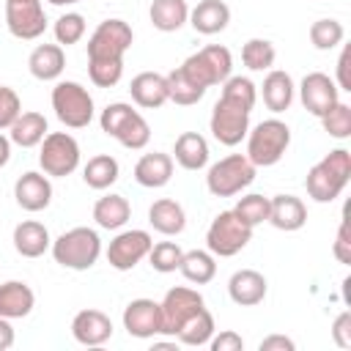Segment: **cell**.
<instances>
[{
	"label": "cell",
	"instance_id": "cell-1",
	"mask_svg": "<svg viewBox=\"0 0 351 351\" xmlns=\"http://www.w3.org/2000/svg\"><path fill=\"white\" fill-rule=\"evenodd\" d=\"M134 33L123 19H104L88 38V77L96 88H112L123 77V55Z\"/></svg>",
	"mask_w": 351,
	"mask_h": 351
},
{
	"label": "cell",
	"instance_id": "cell-2",
	"mask_svg": "<svg viewBox=\"0 0 351 351\" xmlns=\"http://www.w3.org/2000/svg\"><path fill=\"white\" fill-rule=\"evenodd\" d=\"M255 99H258V88L250 77H228L222 82V96L217 99L208 121L217 143L233 148L247 137Z\"/></svg>",
	"mask_w": 351,
	"mask_h": 351
},
{
	"label": "cell",
	"instance_id": "cell-3",
	"mask_svg": "<svg viewBox=\"0 0 351 351\" xmlns=\"http://www.w3.org/2000/svg\"><path fill=\"white\" fill-rule=\"evenodd\" d=\"M348 178H351V151L335 148L307 170L304 186L315 203H332L335 197H340Z\"/></svg>",
	"mask_w": 351,
	"mask_h": 351
},
{
	"label": "cell",
	"instance_id": "cell-4",
	"mask_svg": "<svg viewBox=\"0 0 351 351\" xmlns=\"http://www.w3.org/2000/svg\"><path fill=\"white\" fill-rule=\"evenodd\" d=\"M99 123H101V132L104 134L115 137L123 148H132V151L145 148L148 140H151L148 121L137 110H132V104H126V101L107 104L101 110V115H99Z\"/></svg>",
	"mask_w": 351,
	"mask_h": 351
},
{
	"label": "cell",
	"instance_id": "cell-5",
	"mask_svg": "<svg viewBox=\"0 0 351 351\" xmlns=\"http://www.w3.org/2000/svg\"><path fill=\"white\" fill-rule=\"evenodd\" d=\"M52 258L55 263H60L63 269L71 271H85L90 269L99 255H101V239L93 228H71L66 233H60L52 241Z\"/></svg>",
	"mask_w": 351,
	"mask_h": 351
},
{
	"label": "cell",
	"instance_id": "cell-6",
	"mask_svg": "<svg viewBox=\"0 0 351 351\" xmlns=\"http://www.w3.org/2000/svg\"><path fill=\"white\" fill-rule=\"evenodd\" d=\"M291 145V129L280 118L261 121L255 129L247 132V159L255 167H271L282 159Z\"/></svg>",
	"mask_w": 351,
	"mask_h": 351
},
{
	"label": "cell",
	"instance_id": "cell-7",
	"mask_svg": "<svg viewBox=\"0 0 351 351\" xmlns=\"http://www.w3.org/2000/svg\"><path fill=\"white\" fill-rule=\"evenodd\" d=\"M230 69H233V58L230 49L222 44H208L181 63V71L203 90H208L211 85H222L230 77Z\"/></svg>",
	"mask_w": 351,
	"mask_h": 351
},
{
	"label": "cell",
	"instance_id": "cell-8",
	"mask_svg": "<svg viewBox=\"0 0 351 351\" xmlns=\"http://www.w3.org/2000/svg\"><path fill=\"white\" fill-rule=\"evenodd\" d=\"M250 239H252V228L233 208L219 211L206 230V247L214 258H233L250 244Z\"/></svg>",
	"mask_w": 351,
	"mask_h": 351
},
{
	"label": "cell",
	"instance_id": "cell-9",
	"mask_svg": "<svg viewBox=\"0 0 351 351\" xmlns=\"http://www.w3.org/2000/svg\"><path fill=\"white\" fill-rule=\"evenodd\" d=\"M52 110L69 129H85L93 121V96L74 80H60L52 88Z\"/></svg>",
	"mask_w": 351,
	"mask_h": 351
},
{
	"label": "cell",
	"instance_id": "cell-10",
	"mask_svg": "<svg viewBox=\"0 0 351 351\" xmlns=\"http://www.w3.org/2000/svg\"><path fill=\"white\" fill-rule=\"evenodd\" d=\"M255 170L258 167L247 159V154H230L208 167L206 186L214 197H233L255 181Z\"/></svg>",
	"mask_w": 351,
	"mask_h": 351
},
{
	"label": "cell",
	"instance_id": "cell-11",
	"mask_svg": "<svg viewBox=\"0 0 351 351\" xmlns=\"http://www.w3.org/2000/svg\"><path fill=\"white\" fill-rule=\"evenodd\" d=\"M38 165L49 178H66L80 165V143L69 132H47L38 151Z\"/></svg>",
	"mask_w": 351,
	"mask_h": 351
},
{
	"label": "cell",
	"instance_id": "cell-12",
	"mask_svg": "<svg viewBox=\"0 0 351 351\" xmlns=\"http://www.w3.org/2000/svg\"><path fill=\"white\" fill-rule=\"evenodd\" d=\"M203 307H206V302H203V296L195 288H186V285L170 288L165 293V299L159 302V310H162V335L176 337V332L184 326V321L192 318Z\"/></svg>",
	"mask_w": 351,
	"mask_h": 351
},
{
	"label": "cell",
	"instance_id": "cell-13",
	"mask_svg": "<svg viewBox=\"0 0 351 351\" xmlns=\"http://www.w3.org/2000/svg\"><path fill=\"white\" fill-rule=\"evenodd\" d=\"M5 27L19 41H33L47 30L41 0H5Z\"/></svg>",
	"mask_w": 351,
	"mask_h": 351
},
{
	"label": "cell",
	"instance_id": "cell-14",
	"mask_svg": "<svg viewBox=\"0 0 351 351\" xmlns=\"http://www.w3.org/2000/svg\"><path fill=\"white\" fill-rule=\"evenodd\" d=\"M151 247H154V239H151L148 230H123V233H118V236L110 241V247H107V261H110V266H112L115 271H129V269H134L143 258H148Z\"/></svg>",
	"mask_w": 351,
	"mask_h": 351
},
{
	"label": "cell",
	"instance_id": "cell-15",
	"mask_svg": "<svg viewBox=\"0 0 351 351\" xmlns=\"http://www.w3.org/2000/svg\"><path fill=\"white\" fill-rule=\"evenodd\" d=\"M337 93H340V90H337L335 80H332L329 74H324V71H310V74L302 80V85H299V99H302L304 110L313 112L315 118H321L324 112H329V110L340 101Z\"/></svg>",
	"mask_w": 351,
	"mask_h": 351
},
{
	"label": "cell",
	"instance_id": "cell-16",
	"mask_svg": "<svg viewBox=\"0 0 351 351\" xmlns=\"http://www.w3.org/2000/svg\"><path fill=\"white\" fill-rule=\"evenodd\" d=\"M123 329L137 340H148V337L162 335L159 302H154V299H132L123 307Z\"/></svg>",
	"mask_w": 351,
	"mask_h": 351
},
{
	"label": "cell",
	"instance_id": "cell-17",
	"mask_svg": "<svg viewBox=\"0 0 351 351\" xmlns=\"http://www.w3.org/2000/svg\"><path fill=\"white\" fill-rule=\"evenodd\" d=\"M14 197H16V206L36 214V211H44L49 203H52V184H49V176L47 173H38V170H27L16 178L14 184Z\"/></svg>",
	"mask_w": 351,
	"mask_h": 351
},
{
	"label": "cell",
	"instance_id": "cell-18",
	"mask_svg": "<svg viewBox=\"0 0 351 351\" xmlns=\"http://www.w3.org/2000/svg\"><path fill=\"white\" fill-rule=\"evenodd\" d=\"M71 337L80 346H104L112 337V321L101 310H80L71 318Z\"/></svg>",
	"mask_w": 351,
	"mask_h": 351
},
{
	"label": "cell",
	"instance_id": "cell-19",
	"mask_svg": "<svg viewBox=\"0 0 351 351\" xmlns=\"http://www.w3.org/2000/svg\"><path fill=\"white\" fill-rule=\"evenodd\" d=\"M277 230L293 233L299 228H304L307 222V208L296 195H274L269 197V219Z\"/></svg>",
	"mask_w": 351,
	"mask_h": 351
},
{
	"label": "cell",
	"instance_id": "cell-20",
	"mask_svg": "<svg viewBox=\"0 0 351 351\" xmlns=\"http://www.w3.org/2000/svg\"><path fill=\"white\" fill-rule=\"evenodd\" d=\"M228 296L239 307H255L266 299V277L255 269H239L228 280Z\"/></svg>",
	"mask_w": 351,
	"mask_h": 351
},
{
	"label": "cell",
	"instance_id": "cell-21",
	"mask_svg": "<svg viewBox=\"0 0 351 351\" xmlns=\"http://www.w3.org/2000/svg\"><path fill=\"white\" fill-rule=\"evenodd\" d=\"M129 93L132 101L143 110H156L167 101V77L156 74V71H140L132 82H129Z\"/></svg>",
	"mask_w": 351,
	"mask_h": 351
},
{
	"label": "cell",
	"instance_id": "cell-22",
	"mask_svg": "<svg viewBox=\"0 0 351 351\" xmlns=\"http://www.w3.org/2000/svg\"><path fill=\"white\" fill-rule=\"evenodd\" d=\"M36 307V293L22 280H8L0 285V318H25Z\"/></svg>",
	"mask_w": 351,
	"mask_h": 351
},
{
	"label": "cell",
	"instance_id": "cell-23",
	"mask_svg": "<svg viewBox=\"0 0 351 351\" xmlns=\"http://www.w3.org/2000/svg\"><path fill=\"white\" fill-rule=\"evenodd\" d=\"M173 178V156L154 151V154H143L134 165V181L145 189H159Z\"/></svg>",
	"mask_w": 351,
	"mask_h": 351
},
{
	"label": "cell",
	"instance_id": "cell-24",
	"mask_svg": "<svg viewBox=\"0 0 351 351\" xmlns=\"http://www.w3.org/2000/svg\"><path fill=\"white\" fill-rule=\"evenodd\" d=\"M230 22V8L225 0H200L192 11H189V25L200 33V36H214L222 33Z\"/></svg>",
	"mask_w": 351,
	"mask_h": 351
},
{
	"label": "cell",
	"instance_id": "cell-25",
	"mask_svg": "<svg viewBox=\"0 0 351 351\" xmlns=\"http://www.w3.org/2000/svg\"><path fill=\"white\" fill-rule=\"evenodd\" d=\"M27 69L41 82L58 80L63 74V69H66V52H63V47L60 44H38L30 52V58H27Z\"/></svg>",
	"mask_w": 351,
	"mask_h": 351
},
{
	"label": "cell",
	"instance_id": "cell-26",
	"mask_svg": "<svg viewBox=\"0 0 351 351\" xmlns=\"http://www.w3.org/2000/svg\"><path fill=\"white\" fill-rule=\"evenodd\" d=\"M49 247H52V239H49L47 225L36 219H25L14 228V250L22 258H41Z\"/></svg>",
	"mask_w": 351,
	"mask_h": 351
},
{
	"label": "cell",
	"instance_id": "cell-27",
	"mask_svg": "<svg viewBox=\"0 0 351 351\" xmlns=\"http://www.w3.org/2000/svg\"><path fill=\"white\" fill-rule=\"evenodd\" d=\"M148 222L162 236H178L186 228V214H184L181 203H176L170 197H159L148 208Z\"/></svg>",
	"mask_w": 351,
	"mask_h": 351
},
{
	"label": "cell",
	"instance_id": "cell-28",
	"mask_svg": "<svg viewBox=\"0 0 351 351\" xmlns=\"http://www.w3.org/2000/svg\"><path fill=\"white\" fill-rule=\"evenodd\" d=\"M148 19L162 33H176L189 22L186 0H154L148 8Z\"/></svg>",
	"mask_w": 351,
	"mask_h": 351
},
{
	"label": "cell",
	"instance_id": "cell-29",
	"mask_svg": "<svg viewBox=\"0 0 351 351\" xmlns=\"http://www.w3.org/2000/svg\"><path fill=\"white\" fill-rule=\"evenodd\" d=\"M47 137V118L41 112H19L8 126V140L19 148H36Z\"/></svg>",
	"mask_w": 351,
	"mask_h": 351
},
{
	"label": "cell",
	"instance_id": "cell-30",
	"mask_svg": "<svg viewBox=\"0 0 351 351\" xmlns=\"http://www.w3.org/2000/svg\"><path fill=\"white\" fill-rule=\"evenodd\" d=\"M173 156L184 170H200L208 162V143L203 134L197 132H184L176 137L173 145Z\"/></svg>",
	"mask_w": 351,
	"mask_h": 351
},
{
	"label": "cell",
	"instance_id": "cell-31",
	"mask_svg": "<svg viewBox=\"0 0 351 351\" xmlns=\"http://www.w3.org/2000/svg\"><path fill=\"white\" fill-rule=\"evenodd\" d=\"M129 217H132V206H129V200L123 197V195H104V197H99L96 200V206H93V219H96V225L99 228H104V230H118V228H123L126 222H129Z\"/></svg>",
	"mask_w": 351,
	"mask_h": 351
},
{
	"label": "cell",
	"instance_id": "cell-32",
	"mask_svg": "<svg viewBox=\"0 0 351 351\" xmlns=\"http://www.w3.org/2000/svg\"><path fill=\"white\" fill-rule=\"evenodd\" d=\"M293 101V80L288 71L271 69L263 80V104L271 112H285Z\"/></svg>",
	"mask_w": 351,
	"mask_h": 351
},
{
	"label": "cell",
	"instance_id": "cell-33",
	"mask_svg": "<svg viewBox=\"0 0 351 351\" xmlns=\"http://www.w3.org/2000/svg\"><path fill=\"white\" fill-rule=\"evenodd\" d=\"M178 271H181L189 282L206 285V282H211L214 274H217V261H214V255H211L208 250H189V252H184V258H181V263H178Z\"/></svg>",
	"mask_w": 351,
	"mask_h": 351
},
{
	"label": "cell",
	"instance_id": "cell-34",
	"mask_svg": "<svg viewBox=\"0 0 351 351\" xmlns=\"http://www.w3.org/2000/svg\"><path fill=\"white\" fill-rule=\"evenodd\" d=\"M118 159L110 156V154H99V156H90L85 170H82V181L90 186V189H107L118 181Z\"/></svg>",
	"mask_w": 351,
	"mask_h": 351
},
{
	"label": "cell",
	"instance_id": "cell-35",
	"mask_svg": "<svg viewBox=\"0 0 351 351\" xmlns=\"http://www.w3.org/2000/svg\"><path fill=\"white\" fill-rule=\"evenodd\" d=\"M214 337V315L203 307L192 318L184 321V326L176 332V340L184 346H206Z\"/></svg>",
	"mask_w": 351,
	"mask_h": 351
},
{
	"label": "cell",
	"instance_id": "cell-36",
	"mask_svg": "<svg viewBox=\"0 0 351 351\" xmlns=\"http://www.w3.org/2000/svg\"><path fill=\"white\" fill-rule=\"evenodd\" d=\"M165 77H167V101H176V104H181V107H189V104H197V101L206 96V90H203L200 85H195V82L181 71V66L173 69V71L165 74Z\"/></svg>",
	"mask_w": 351,
	"mask_h": 351
},
{
	"label": "cell",
	"instance_id": "cell-37",
	"mask_svg": "<svg viewBox=\"0 0 351 351\" xmlns=\"http://www.w3.org/2000/svg\"><path fill=\"white\" fill-rule=\"evenodd\" d=\"M274 44L269 38H250L244 47H241V60L250 71H266L274 66Z\"/></svg>",
	"mask_w": 351,
	"mask_h": 351
},
{
	"label": "cell",
	"instance_id": "cell-38",
	"mask_svg": "<svg viewBox=\"0 0 351 351\" xmlns=\"http://www.w3.org/2000/svg\"><path fill=\"white\" fill-rule=\"evenodd\" d=\"M346 38V27L337 19H318L310 25V44L315 49H335L337 44H343Z\"/></svg>",
	"mask_w": 351,
	"mask_h": 351
},
{
	"label": "cell",
	"instance_id": "cell-39",
	"mask_svg": "<svg viewBox=\"0 0 351 351\" xmlns=\"http://www.w3.org/2000/svg\"><path fill=\"white\" fill-rule=\"evenodd\" d=\"M321 126L329 137L335 140H348L351 137V107L346 101H337L329 112L321 115Z\"/></svg>",
	"mask_w": 351,
	"mask_h": 351
},
{
	"label": "cell",
	"instance_id": "cell-40",
	"mask_svg": "<svg viewBox=\"0 0 351 351\" xmlns=\"http://www.w3.org/2000/svg\"><path fill=\"white\" fill-rule=\"evenodd\" d=\"M181 258H184V250H181L176 241H159V244H154L151 252H148V261H151L154 271H159V274L176 271L178 263H181Z\"/></svg>",
	"mask_w": 351,
	"mask_h": 351
},
{
	"label": "cell",
	"instance_id": "cell-41",
	"mask_svg": "<svg viewBox=\"0 0 351 351\" xmlns=\"http://www.w3.org/2000/svg\"><path fill=\"white\" fill-rule=\"evenodd\" d=\"M55 38L60 47H71L77 44L82 36H85V16L77 14V11H69V14H60L55 19Z\"/></svg>",
	"mask_w": 351,
	"mask_h": 351
},
{
	"label": "cell",
	"instance_id": "cell-42",
	"mask_svg": "<svg viewBox=\"0 0 351 351\" xmlns=\"http://www.w3.org/2000/svg\"><path fill=\"white\" fill-rule=\"evenodd\" d=\"M233 211L250 228H255V225H261V222L269 219V197H263V195H244V197H239V203L233 206Z\"/></svg>",
	"mask_w": 351,
	"mask_h": 351
},
{
	"label": "cell",
	"instance_id": "cell-43",
	"mask_svg": "<svg viewBox=\"0 0 351 351\" xmlns=\"http://www.w3.org/2000/svg\"><path fill=\"white\" fill-rule=\"evenodd\" d=\"M19 112H22V101L16 90L8 85H0V129H8Z\"/></svg>",
	"mask_w": 351,
	"mask_h": 351
},
{
	"label": "cell",
	"instance_id": "cell-44",
	"mask_svg": "<svg viewBox=\"0 0 351 351\" xmlns=\"http://www.w3.org/2000/svg\"><path fill=\"white\" fill-rule=\"evenodd\" d=\"M332 340L340 346V348H351V313L343 310L335 324H332Z\"/></svg>",
	"mask_w": 351,
	"mask_h": 351
},
{
	"label": "cell",
	"instance_id": "cell-45",
	"mask_svg": "<svg viewBox=\"0 0 351 351\" xmlns=\"http://www.w3.org/2000/svg\"><path fill=\"white\" fill-rule=\"evenodd\" d=\"M208 346H211V351H241V348H244V340H241L239 332L225 329V332H219L217 337H211Z\"/></svg>",
	"mask_w": 351,
	"mask_h": 351
},
{
	"label": "cell",
	"instance_id": "cell-46",
	"mask_svg": "<svg viewBox=\"0 0 351 351\" xmlns=\"http://www.w3.org/2000/svg\"><path fill=\"white\" fill-rule=\"evenodd\" d=\"M335 258L340 263H351V239H348V219L340 222L337 228V236H335V247H332Z\"/></svg>",
	"mask_w": 351,
	"mask_h": 351
},
{
	"label": "cell",
	"instance_id": "cell-47",
	"mask_svg": "<svg viewBox=\"0 0 351 351\" xmlns=\"http://www.w3.org/2000/svg\"><path fill=\"white\" fill-rule=\"evenodd\" d=\"M348 66H351V47H343L340 58H337V90H351V74H348Z\"/></svg>",
	"mask_w": 351,
	"mask_h": 351
},
{
	"label": "cell",
	"instance_id": "cell-48",
	"mask_svg": "<svg viewBox=\"0 0 351 351\" xmlns=\"http://www.w3.org/2000/svg\"><path fill=\"white\" fill-rule=\"evenodd\" d=\"M258 348H261V351H293L296 343H293L291 337H285V335H269V337L261 340Z\"/></svg>",
	"mask_w": 351,
	"mask_h": 351
},
{
	"label": "cell",
	"instance_id": "cell-49",
	"mask_svg": "<svg viewBox=\"0 0 351 351\" xmlns=\"http://www.w3.org/2000/svg\"><path fill=\"white\" fill-rule=\"evenodd\" d=\"M14 346V326L8 318H0V351H8Z\"/></svg>",
	"mask_w": 351,
	"mask_h": 351
},
{
	"label": "cell",
	"instance_id": "cell-50",
	"mask_svg": "<svg viewBox=\"0 0 351 351\" xmlns=\"http://www.w3.org/2000/svg\"><path fill=\"white\" fill-rule=\"evenodd\" d=\"M11 159V140L5 134H0V167H5Z\"/></svg>",
	"mask_w": 351,
	"mask_h": 351
},
{
	"label": "cell",
	"instance_id": "cell-51",
	"mask_svg": "<svg viewBox=\"0 0 351 351\" xmlns=\"http://www.w3.org/2000/svg\"><path fill=\"white\" fill-rule=\"evenodd\" d=\"M49 5H74V3H80V0H47Z\"/></svg>",
	"mask_w": 351,
	"mask_h": 351
}]
</instances>
